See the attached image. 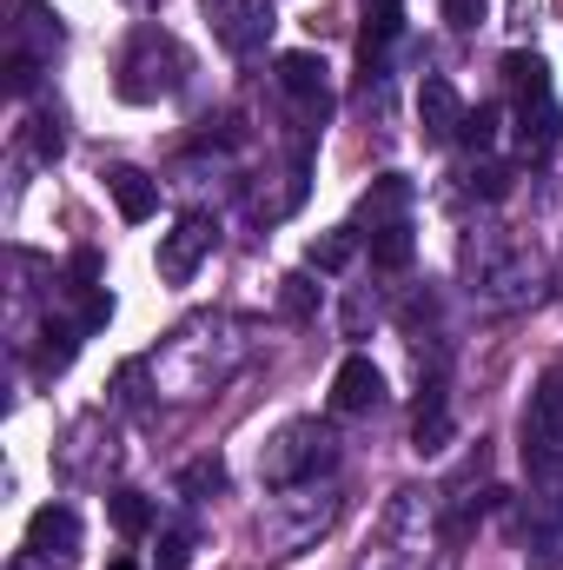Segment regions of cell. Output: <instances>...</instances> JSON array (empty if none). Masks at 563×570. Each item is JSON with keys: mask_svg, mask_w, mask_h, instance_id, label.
I'll use <instances>...</instances> for the list:
<instances>
[{"mask_svg": "<svg viewBox=\"0 0 563 570\" xmlns=\"http://www.w3.org/2000/svg\"><path fill=\"white\" fill-rule=\"evenodd\" d=\"M186 80V47L166 33V27H134L127 33V53H120V100L127 107H152L166 94H179Z\"/></svg>", "mask_w": 563, "mask_h": 570, "instance_id": "6da1fadb", "label": "cell"}, {"mask_svg": "<svg viewBox=\"0 0 563 570\" xmlns=\"http://www.w3.org/2000/svg\"><path fill=\"white\" fill-rule=\"evenodd\" d=\"M464 266H471V292L491 298V305H517V298H531V285H537V259H531L517 239H504V233L471 239V246H464Z\"/></svg>", "mask_w": 563, "mask_h": 570, "instance_id": "7a4b0ae2", "label": "cell"}, {"mask_svg": "<svg viewBox=\"0 0 563 570\" xmlns=\"http://www.w3.org/2000/svg\"><path fill=\"white\" fill-rule=\"evenodd\" d=\"M325 464H332V431L318 425V419H292V425L259 451V478H266V484H279V491L312 484Z\"/></svg>", "mask_w": 563, "mask_h": 570, "instance_id": "3957f363", "label": "cell"}, {"mask_svg": "<svg viewBox=\"0 0 563 570\" xmlns=\"http://www.w3.org/2000/svg\"><path fill=\"white\" fill-rule=\"evenodd\" d=\"M517 451H524L531 491L557 498V491H563V412H551L544 399H531V412H524V431H517Z\"/></svg>", "mask_w": 563, "mask_h": 570, "instance_id": "277c9868", "label": "cell"}, {"mask_svg": "<svg viewBox=\"0 0 563 570\" xmlns=\"http://www.w3.org/2000/svg\"><path fill=\"white\" fill-rule=\"evenodd\" d=\"M206 20H213V33H219V47L233 53V60H253L266 40H273V0H206Z\"/></svg>", "mask_w": 563, "mask_h": 570, "instance_id": "5b68a950", "label": "cell"}, {"mask_svg": "<svg viewBox=\"0 0 563 570\" xmlns=\"http://www.w3.org/2000/svg\"><path fill=\"white\" fill-rule=\"evenodd\" d=\"M219 246V219L213 213H186L166 239H159V279L166 285H186L199 266H206V253Z\"/></svg>", "mask_w": 563, "mask_h": 570, "instance_id": "8992f818", "label": "cell"}, {"mask_svg": "<svg viewBox=\"0 0 563 570\" xmlns=\"http://www.w3.org/2000/svg\"><path fill=\"white\" fill-rule=\"evenodd\" d=\"M464 100H457V87L444 80V73H424L418 80V127H424V140L431 146H444V140H457L464 134Z\"/></svg>", "mask_w": 563, "mask_h": 570, "instance_id": "52a82bcc", "label": "cell"}, {"mask_svg": "<svg viewBox=\"0 0 563 570\" xmlns=\"http://www.w3.org/2000/svg\"><path fill=\"white\" fill-rule=\"evenodd\" d=\"M27 551L67 564V558L80 551V511H73V504H40V511L27 518Z\"/></svg>", "mask_w": 563, "mask_h": 570, "instance_id": "ba28073f", "label": "cell"}, {"mask_svg": "<svg viewBox=\"0 0 563 570\" xmlns=\"http://www.w3.org/2000/svg\"><path fill=\"white\" fill-rule=\"evenodd\" d=\"M524 564L531 570H563V511L557 498H531V511H524Z\"/></svg>", "mask_w": 563, "mask_h": 570, "instance_id": "9c48e42d", "label": "cell"}, {"mask_svg": "<svg viewBox=\"0 0 563 570\" xmlns=\"http://www.w3.org/2000/svg\"><path fill=\"white\" fill-rule=\"evenodd\" d=\"M378 399H385V372H378L365 352H352V358L338 365V379H332V412L358 419V412H378Z\"/></svg>", "mask_w": 563, "mask_h": 570, "instance_id": "30bf717a", "label": "cell"}, {"mask_svg": "<svg viewBox=\"0 0 563 570\" xmlns=\"http://www.w3.org/2000/svg\"><path fill=\"white\" fill-rule=\"evenodd\" d=\"M557 140H563L557 94H524L517 100V146H524V159H551Z\"/></svg>", "mask_w": 563, "mask_h": 570, "instance_id": "8fae6325", "label": "cell"}, {"mask_svg": "<svg viewBox=\"0 0 563 570\" xmlns=\"http://www.w3.org/2000/svg\"><path fill=\"white\" fill-rule=\"evenodd\" d=\"M412 444L418 458H437L451 444V399H444V379H431L418 392V412H412Z\"/></svg>", "mask_w": 563, "mask_h": 570, "instance_id": "7c38bea8", "label": "cell"}, {"mask_svg": "<svg viewBox=\"0 0 563 570\" xmlns=\"http://www.w3.org/2000/svg\"><path fill=\"white\" fill-rule=\"evenodd\" d=\"M405 206H412V179H405V173H385V179H372V193L358 199V233L398 226V219H405Z\"/></svg>", "mask_w": 563, "mask_h": 570, "instance_id": "4fadbf2b", "label": "cell"}, {"mask_svg": "<svg viewBox=\"0 0 563 570\" xmlns=\"http://www.w3.org/2000/svg\"><path fill=\"white\" fill-rule=\"evenodd\" d=\"M107 186H113V206H120V219H127V226H140V219L159 213V179H146L140 166H113V173H107Z\"/></svg>", "mask_w": 563, "mask_h": 570, "instance_id": "5bb4252c", "label": "cell"}, {"mask_svg": "<svg viewBox=\"0 0 563 570\" xmlns=\"http://www.w3.org/2000/svg\"><path fill=\"white\" fill-rule=\"evenodd\" d=\"M60 40H67L60 13H53L47 0H27V13H20V53H33V60H53V53H60Z\"/></svg>", "mask_w": 563, "mask_h": 570, "instance_id": "9a60e30c", "label": "cell"}, {"mask_svg": "<svg viewBox=\"0 0 563 570\" xmlns=\"http://www.w3.org/2000/svg\"><path fill=\"white\" fill-rule=\"evenodd\" d=\"M372 239V266L378 273H405L412 266V253H418V239H412V219H398V226H378V233H365Z\"/></svg>", "mask_w": 563, "mask_h": 570, "instance_id": "2e32d148", "label": "cell"}, {"mask_svg": "<svg viewBox=\"0 0 563 570\" xmlns=\"http://www.w3.org/2000/svg\"><path fill=\"white\" fill-rule=\"evenodd\" d=\"M40 338H47V345L33 352V365H40V372H67L73 352H80V338H87V325H47Z\"/></svg>", "mask_w": 563, "mask_h": 570, "instance_id": "e0dca14e", "label": "cell"}, {"mask_svg": "<svg viewBox=\"0 0 563 570\" xmlns=\"http://www.w3.org/2000/svg\"><path fill=\"white\" fill-rule=\"evenodd\" d=\"M352 253H358V226H338V233L312 239V273H345Z\"/></svg>", "mask_w": 563, "mask_h": 570, "instance_id": "ac0fdd59", "label": "cell"}, {"mask_svg": "<svg viewBox=\"0 0 563 570\" xmlns=\"http://www.w3.org/2000/svg\"><path fill=\"white\" fill-rule=\"evenodd\" d=\"M107 518H113L120 538H146V531H152V504H146L140 491H113V498H107Z\"/></svg>", "mask_w": 563, "mask_h": 570, "instance_id": "d6986e66", "label": "cell"}, {"mask_svg": "<svg viewBox=\"0 0 563 570\" xmlns=\"http://www.w3.org/2000/svg\"><path fill=\"white\" fill-rule=\"evenodd\" d=\"M504 80H511L517 100H524V94H551V67H544L537 53H511V60H504Z\"/></svg>", "mask_w": 563, "mask_h": 570, "instance_id": "ffe728a7", "label": "cell"}, {"mask_svg": "<svg viewBox=\"0 0 563 570\" xmlns=\"http://www.w3.org/2000/svg\"><path fill=\"white\" fill-rule=\"evenodd\" d=\"M179 491H186L192 504H199V498H213V491H226V464H219V458L186 464V471H179Z\"/></svg>", "mask_w": 563, "mask_h": 570, "instance_id": "44dd1931", "label": "cell"}, {"mask_svg": "<svg viewBox=\"0 0 563 570\" xmlns=\"http://www.w3.org/2000/svg\"><path fill=\"white\" fill-rule=\"evenodd\" d=\"M497 127H504V114H497V107H471L457 140L471 146V153H491V146H497Z\"/></svg>", "mask_w": 563, "mask_h": 570, "instance_id": "7402d4cb", "label": "cell"}, {"mask_svg": "<svg viewBox=\"0 0 563 570\" xmlns=\"http://www.w3.org/2000/svg\"><path fill=\"white\" fill-rule=\"evenodd\" d=\"M60 146H67L60 114H40V120H33V159H60Z\"/></svg>", "mask_w": 563, "mask_h": 570, "instance_id": "603a6c76", "label": "cell"}, {"mask_svg": "<svg viewBox=\"0 0 563 570\" xmlns=\"http://www.w3.org/2000/svg\"><path fill=\"white\" fill-rule=\"evenodd\" d=\"M33 80H40V60L33 53H7V94H33Z\"/></svg>", "mask_w": 563, "mask_h": 570, "instance_id": "cb8c5ba5", "label": "cell"}, {"mask_svg": "<svg viewBox=\"0 0 563 570\" xmlns=\"http://www.w3.org/2000/svg\"><path fill=\"white\" fill-rule=\"evenodd\" d=\"M471 186H477L484 199H504V193H511V166H497V159H484V166L471 173Z\"/></svg>", "mask_w": 563, "mask_h": 570, "instance_id": "d4e9b609", "label": "cell"}, {"mask_svg": "<svg viewBox=\"0 0 563 570\" xmlns=\"http://www.w3.org/2000/svg\"><path fill=\"white\" fill-rule=\"evenodd\" d=\"M152 570H186V531H166V538H159V558H152Z\"/></svg>", "mask_w": 563, "mask_h": 570, "instance_id": "484cf974", "label": "cell"}, {"mask_svg": "<svg viewBox=\"0 0 563 570\" xmlns=\"http://www.w3.org/2000/svg\"><path fill=\"white\" fill-rule=\"evenodd\" d=\"M444 20H451L457 33H471V27L484 20V0H444Z\"/></svg>", "mask_w": 563, "mask_h": 570, "instance_id": "4316f807", "label": "cell"}, {"mask_svg": "<svg viewBox=\"0 0 563 570\" xmlns=\"http://www.w3.org/2000/svg\"><path fill=\"white\" fill-rule=\"evenodd\" d=\"M531 399H544L551 412H563V365H551V372L537 379V392H531Z\"/></svg>", "mask_w": 563, "mask_h": 570, "instance_id": "83f0119b", "label": "cell"}, {"mask_svg": "<svg viewBox=\"0 0 563 570\" xmlns=\"http://www.w3.org/2000/svg\"><path fill=\"white\" fill-rule=\"evenodd\" d=\"M292 292H285V312H305L312 305V279H285Z\"/></svg>", "mask_w": 563, "mask_h": 570, "instance_id": "f1b7e54d", "label": "cell"}, {"mask_svg": "<svg viewBox=\"0 0 563 570\" xmlns=\"http://www.w3.org/2000/svg\"><path fill=\"white\" fill-rule=\"evenodd\" d=\"M127 7H152V0H127Z\"/></svg>", "mask_w": 563, "mask_h": 570, "instance_id": "f546056e", "label": "cell"}]
</instances>
